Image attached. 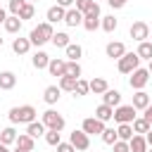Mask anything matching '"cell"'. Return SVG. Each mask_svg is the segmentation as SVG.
<instances>
[{"mask_svg":"<svg viewBox=\"0 0 152 152\" xmlns=\"http://www.w3.org/2000/svg\"><path fill=\"white\" fill-rule=\"evenodd\" d=\"M116 62H119L116 66H119L121 74H131L133 69L140 66V57H138V52H124V57H119Z\"/></svg>","mask_w":152,"mask_h":152,"instance_id":"obj_5","label":"cell"},{"mask_svg":"<svg viewBox=\"0 0 152 152\" xmlns=\"http://www.w3.org/2000/svg\"><path fill=\"white\" fill-rule=\"evenodd\" d=\"M95 5H97L95 0H76V2H74V7H76V10L81 12V14H86V12H90V10L95 7Z\"/></svg>","mask_w":152,"mask_h":152,"instance_id":"obj_39","label":"cell"},{"mask_svg":"<svg viewBox=\"0 0 152 152\" xmlns=\"http://www.w3.org/2000/svg\"><path fill=\"white\" fill-rule=\"evenodd\" d=\"M66 74H69V76H74V78H81L83 69H81V64H78V62H74V59H66Z\"/></svg>","mask_w":152,"mask_h":152,"instance_id":"obj_38","label":"cell"},{"mask_svg":"<svg viewBox=\"0 0 152 152\" xmlns=\"http://www.w3.org/2000/svg\"><path fill=\"white\" fill-rule=\"evenodd\" d=\"M48 62H50V57H48V52H43V50H38V52L31 57V64H33L36 69H48Z\"/></svg>","mask_w":152,"mask_h":152,"instance_id":"obj_27","label":"cell"},{"mask_svg":"<svg viewBox=\"0 0 152 152\" xmlns=\"http://www.w3.org/2000/svg\"><path fill=\"white\" fill-rule=\"evenodd\" d=\"M131 126H133V133H140V135H145V133L150 131V121H147L145 116H135V119L131 121Z\"/></svg>","mask_w":152,"mask_h":152,"instance_id":"obj_24","label":"cell"},{"mask_svg":"<svg viewBox=\"0 0 152 152\" xmlns=\"http://www.w3.org/2000/svg\"><path fill=\"white\" fill-rule=\"evenodd\" d=\"M59 90H66V93H74V88H76V78L74 76H69V74H64V76H59Z\"/></svg>","mask_w":152,"mask_h":152,"instance_id":"obj_31","label":"cell"},{"mask_svg":"<svg viewBox=\"0 0 152 152\" xmlns=\"http://www.w3.org/2000/svg\"><path fill=\"white\" fill-rule=\"evenodd\" d=\"M24 5H26V0H10L7 2V10H10V14H17L19 17V12H21Z\"/></svg>","mask_w":152,"mask_h":152,"instance_id":"obj_41","label":"cell"},{"mask_svg":"<svg viewBox=\"0 0 152 152\" xmlns=\"http://www.w3.org/2000/svg\"><path fill=\"white\" fill-rule=\"evenodd\" d=\"M12 152H28V150H21V147H14Z\"/></svg>","mask_w":152,"mask_h":152,"instance_id":"obj_51","label":"cell"},{"mask_svg":"<svg viewBox=\"0 0 152 152\" xmlns=\"http://www.w3.org/2000/svg\"><path fill=\"white\" fill-rule=\"evenodd\" d=\"M116 26H119V21L114 19V14H107V17H100V28H102V31H107V33H112V31H116Z\"/></svg>","mask_w":152,"mask_h":152,"instance_id":"obj_26","label":"cell"},{"mask_svg":"<svg viewBox=\"0 0 152 152\" xmlns=\"http://www.w3.org/2000/svg\"><path fill=\"white\" fill-rule=\"evenodd\" d=\"M74 2H76V0H57V5H59V7H64V10L74 7Z\"/></svg>","mask_w":152,"mask_h":152,"instance_id":"obj_46","label":"cell"},{"mask_svg":"<svg viewBox=\"0 0 152 152\" xmlns=\"http://www.w3.org/2000/svg\"><path fill=\"white\" fill-rule=\"evenodd\" d=\"M36 116H38V112H36L33 104H21V107L10 109V121L12 124H31V121H36Z\"/></svg>","mask_w":152,"mask_h":152,"instance_id":"obj_2","label":"cell"},{"mask_svg":"<svg viewBox=\"0 0 152 152\" xmlns=\"http://www.w3.org/2000/svg\"><path fill=\"white\" fill-rule=\"evenodd\" d=\"M150 102H152V100H150V95H147L145 90H135V95H133V102H131V104H133L135 109H140V112H142Z\"/></svg>","mask_w":152,"mask_h":152,"instance_id":"obj_21","label":"cell"},{"mask_svg":"<svg viewBox=\"0 0 152 152\" xmlns=\"http://www.w3.org/2000/svg\"><path fill=\"white\" fill-rule=\"evenodd\" d=\"M112 147V152H131V147H128V140H116L114 145H109Z\"/></svg>","mask_w":152,"mask_h":152,"instance_id":"obj_42","label":"cell"},{"mask_svg":"<svg viewBox=\"0 0 152 152\" xmlns=\"http://www.w3.org/2000/svg\"><path fill=\"white\" fill-rule=\"evenodd\" d=\"M0 152H12V150H10L7 145H2V142H0Z\"/></svg>","mask_w":152,"mask_h":152,"instance_id":"obj_50","label":"cell"},{"mask_svg":"<svg viewBox=\"0 0 152 152\" xmlns=\"http://www.w3.org/2000/svg\"><path fill=\"white\" fill-rule=\"evenodd\" d=\"M104 52H107V57H109V59H119V57H124V52H126V45H124L121 40H112V43H107Z\"/></svg>","mask_w":152,"mask_h":152,"instance_id":"obj_11","label":"cell"},{"mask_svg":"<svg viewBox=\"0 0 152 152\" xmlns=\"http://www.w3.org/2000/svg\"><path fill=\"white\" fill-rule=\"evenodd\" d=\"M102 102L109 104V107H116V104H121V93L114 90V88H107V90L102 93Z\"/></svg>","mask_w":152,"mask_h":152,"instance_id":"obj_18","label":"cell"},{"mask_svg":"<svg viewBox=\"0 0 152 152\" xmlns=\"http://www.w3.org/2000/svg\"><path fill=\"white\" fill-rule=\"evenodd\" d=\"M26 2H36V0H26Z\"/></svg>","mask_w":152,"mask_h":152,"instance_id":"obj_52","label":"cell"},{"mask_svg":"<svg viewBox=\"0 0 152 152\" xmlns=\"http://www.w3.org/2000/svg\"><path fill=\"white\" fill-rule=\"evenodd\" d=\"M14 140H17V131H14L12 126H7V128L0 131V142H2V145L10 147V145H14Z\"/></svg>","mask_w":152,"mask_h":152,"instance_id":"obj_28","label":"cell"},{"mask_svg":"<svg viewBox=\"0 0 152 152\" xmlns=\"http://www.w3.org/2000/svg\"><path fill=\"white\" fill-rule=\"evenodd\" d=\"M52 33H55L52 24H50V21H43V24H38V26H33V28H31V33H28V40H31V45L40 48V45L50 43Z\"/></svg>","mask_w":152,"mask_h":152,"instance_id":"obj_1","label":"cell"},{"mask_svg":"<svg viewBox=\"0 0 152 152\" xmlns=\"http://www.w3.org/2000/svg\"><path fill=\"white\" fill-rule=\"evenodd\" d=\"M69 142H71L78 152H83V150H88V147H90V135H88V133H83V131H71Z\"/></svg>","mask_w":152,"mask_h":152,"instance_id":"obj_10","label":"cell"},{"mask_svg":"<svg viewBox=\"0 0 152 152\" xmlns=\"http://www.w3.org/2000/svg\"><path fill=\"white\" fill-rule=\"evenodd\" d=\"M116 135H119V140H131L133 138V126L131 124H119L116 126Z\"/></svg>","mask_w":152,"mask_h":152,"instance_id":"obj_35","label":"cell"},{"mask_svg":"<svg viewBox=\"0 0 152 152\" xmlns=\"http://www.w3.org/2000/svg\"><path fill=\"white\" fill-rule=\"evenodd\" d=\"M45 126H43V121H31V124H26V133L31 135V138H40V135H45Z\"/></svg>","mask_w":152,"mask_h":152,"instance_id":"obj_25","label":"cell"},{"mask_svg":"<svg viewBox=\"0 0 152 152\" xmlns=\"http://www.w3.org/2000/svg\"><path fill=\"white\" fill-rule=\"evenodd\" d=\"M64 52H66V57H69V59L78 62V59H81V55H83V48H81L78 43H69V45L64 48Z\"/></svg>","mask_w":152,"mask_h":152,"instance_id":"obj_30","label":"cell"},{"mask_svg":"<svg viewBox=\"0 0 152 152\" xmlns=\"http://www.w3.org/2000/svg\"><path fill=\"white\" fill-rule=\"evenodd\" d=\"M142 116H145V119L150 121V126H152V102H150V104H147V107L142 109Z\"/></svg>","mask_w":152,"mask_h":152,"instance_id":"obj_45","label":"cell"},{"mask_svg":"<svg viewBox=\"0 0 152 152\" xmlns=\"http://www.w3.org/2000/svg\"><path fill=\"white\" fill-rule=\"evenodd\" d=\"M17 86V74L14 71H0V90H12Z\"/></svg>","mask_w":152,"mask_h":152,"instance_id":"obj_15","label":"cell"},{"mask_svg":"<svg viewBox=\"0 0 152 152\" xmlns=\"http://www.w3.org/2000/svg\"><path fill=\"white\" fill-rule=\"evenodd\" d=\"M57 152H76V147L71 142H59L57 145Z\"/></svg>","mask_w":152,"mask_h":152,"instance_id":"obj_43","label":"cell"},{"mask_svg":"<svg viewBox=\"0 0 152 152\" xmlns=\"http://www.w3.org/2000/svg\"><path fill=\"white\" fill-rule=\"evenodd\" d=\"M88 93H90V86H88V81H86V78H76L74 97H83V95H88Z\"/></svg>","mask_w":152,"mask_h":152,"instance_id":"obj_34","label":"cell"},{"mask_svg":"<svg viewBox=\"0 0 152 152\" xmlns=\"http://www.w3.org/2000/svg\"><path fill=\"white\" fill-rule=\"evenodd\" d=\"M81 26H83L86 31H95V28H100V5H95L90 12H86V14H83Z\"/></svg>","mask_w":152,"mask_h":152,"instance_id":"obj_7","label":"cell"},{"mask_svg":"<svg viewBox=\"0 0 152 152\" xmlns=\"http://www.w3.org/2000/svg\"><path fill=\"white\" fill-rule=\"evenodd\" d=\"M0 48H2V38H0Z\"/></svg>","mask_w":152,"mask_h":152,"instance_id":"obj_54","label":"cell"},{"mask_svg":"<svg viewBox=\"0 0 152 152\" xmlns=\"http://www.w3.org/2000/svg\"><path fill=\"white\" fill-rule=\"evenodd\" d=\"M50 43H52L55 48H66L71 40H69V33H64V31H57V33H52Z\"/></svg>","mask_w":152,"mask_h":152,"instance_id":"obj_29","label":"cell"},{"mask_svg":"<svg viewBox=\"0 0 152 152\" xmlns=\"http://www.w3.org/2000/svg\"><path fill=\"white\" fill-rule=\"evenodd\" d=\"M126 2H128V0H107V5H109V7H114V10H121Z\"/></svg>","mask_w":152,"mask_h":152,"instance_id":"obj_44","label":"cell"},{"mask_svg":"<svg viewBox=\"0 0 152 152\" xmlns=\"http://www.w3.org/2000/svg\"><path fill=\"white\" fill-rule=\"evenodd\" d=\"M64 7H59V5H52V7H48V12H45V19L50 21V24H57V21H62L64 19Z\"/></svg>","mask_w":152,"mask_h":152,"instance_id":"obj_17","label":"cell"},{"mask_svg":"<svg viewBox=\"0 0 152 152\" xmlns=\"http://www.w3.org/2000/svg\"><path fill=\"white\" fill-rule=\"evenodd\" d=\"M135 52H138L140 59H152V43H150V40H140Z\"/></svg>","mask_w":152,"mask_h":152,"instance_id":"obj_33","label":"cell"},{"mask_svg":"<svg viewBox=\"0 0 152 152\" xmlns=\"http://www.w3.org/2000/svg\"><path fill=\"white\" fill-rule=\"evenodd\" d=\"M147 152H152V147H147Z\"/></svg>","mask_w":152,"mask_h":152,"instance_id":"obj_53","label":"cell"},{"mask_svg":"<svg viewBox=\"0 0 152 152\" xmlns=\"http://www.w3.org/2000/svg\"><path fill=\"white\" fill-rule=\"evenodd\" d=\"M62 21H64L66 26H71V28H74V26H81V21H83V14H81L76 7H69V10L64 12V19H62Z\"/></svg>","mask_w":152,"mask_h":152,"instance_id":"obj_13","label":"cell"},{"mask_svg":"<svg viewBox=\"0 0 152 152\" xmlns=\"http://www.w3.org/2000/svg\"><path fill=\"white\" fill-rule=\"evenodd\" d=\"M48 71H50V76H64L66 74V59H59V57H55V59H50L48 62Z\"/></svg>","mask_w":152,"mask_h":152,"instance_id":"obj_12","label":"cell"},{"mask_svg":"<svg viewBox=\"0 0 152 152\" xmlns=\"http://www.w3.org/2000/svg\"><path fill=\"white\" fill-rule=\"evenodd\" d=\"M135 112H138V109H135L133 104H116V107H114V116H112V119H114L116 124H131V121L138 116Z\"/></svg>","mask_w":152,"mask_h":152,"instance_id":"obj_3","label":"cell"},{"mask_svg":"<svg viewBox=\"0 0 152 152\" xmlns=\"http://www.w3.org/2000/svg\"><path fill=\"white\" fill-rule=\"evenodd\" d=\"M12 50H14L17 55H26V52L31 50V40H28V38H14V40H12Z\"/></svg>","mask_w":152,"mask_h":152,"instance_id":"obj_22","label":"cell"},{"mask_svg":"<svg viewBox=\"0 0 152 152\" xmlns=\"http://www.w3.org/2000/svg\"><path fill=\"white\" fill-rule=\"evenodd\" d=\"M88 86H90V93H95V95H102V93L109 88V86H107V81H104V78H100V76H97V78H93V81H88Z\"/></svg>","mask_w":152,"mask_h":152,"instance_id":"obj_32","label":"cell"},{"mask_svg":"<svg viewBox=\"0 0 152 152\" xmlns=\"http://www.w3.org/2000/svg\"><path fill=\"white\" fill-rule=\"evenodd\" d=\"M45 142L52 145V147H57V145L62 142V131H52V128H48V131H45Z\"/></svg>","mask_w":152,"mask_h":152,"instance_id":"obj_36","label":"cell"},{"mask_svg":"<svg viewBox=\"0 0 152 152\" xmlns=\"http://www.w3.org/2000/svg\"><path fill=\"white\" fill-rule=\"evenodd\" d=\"M81 131L88 133V135H100V133L104 131V121H100V119H95V116H88V119H83Z\"/></svg>","mask_w":152,"mask_h":152,"instance_id":"obj_9","label":"cell"},{"mask_svg":"<svg viewBox=\"0 0 152 152\" xmlns=\"http://www.w3.org/2000/svg\"><path fill=\"white\" fill-rule=\"evenodd\" d=\"M33 14H36L33 2H26V5L21 7V12H19V19H21V21H24V19H33Z\"/></svg>","mask_w":152,"mask_h":152,"instance_id":"obj_40","label":"cell"},{"mask_svg":"<svg viewBox=\"0 0 152 152\" xmlns=\"http://www.w3.org/2000/svg\"><path fill=\"white\" fill-rule=\"evenodd\" d=\"M147 81H150V71H147V69H142V66H138V69H133V71H131L128 86H131L133 90H142V88L147 86Z\"/></svg>","mask_w":152,"mask_h":152,"instance_id":"obj_6","label":"cell"},{"mask_svg":"<svg viewBox=\"0 0 152 152\" xmlns=\"http://www.w3.org/2000/svg\"><path fill=\"white\" fill-rule=\"evenodd\" d=\"M128 33H131V38L133 40H147L150 38V26L145 24V21H133L131 24V28H128Z\"/></svg>","mask_w":152,"mask_h":152,"instance_id":"obj_8","label":"cell"},{"mask_svg":"<svg viewBox=\"0 0 152 152\" xmlns=\"http://www.w3.org/2000/svg\"><path fill=\"white\" fill-rule=\"evenodd\" d=\"M40 121H43V126H45V128H52V131H62V128L66 126L64 116H62V114H57L55 109H48V112H43Z\"/></svg>","mask_w":152,"mask_h":152,"instance_id":"obj_4","label":"cell"},{"mask_svg":"<svg viewBox=\"0 0 152 152\" xmlns=\"http://www.w3.org/2000/svg\"><path fill=\"white\" fill-rule=\"evenodd\" d=\"M114 116V107H109V104H97V109H95V119H100V121H109Z\"/></svg>","mask_w":152,"mask_h":152,"instance_id":"obj_23","label":"cell"},{"mask_svg":"<svg viewBox=\"0 0 152 152\" xmlns=\"http://www.w3.org/2000/svg\"><path fill=\"white\" fill-rule=\"evenodd\" d=\"M100 138H102V142H104V145H114V142L119 140V135H116V128H104V131L100 133Z\"/></svg>","mask_w":152,"mask_h":152,"instance_id":"obj_37","label":"cell"},{"mask_svg":"<svg viewBox=\"0 0 152 152\" xmlns=\"http://www.w3.org/2000/svg\"><path fill=\"white\" fill-rule=\"evenodd\" d=\"M14 147H21V150H28V152H33V147H36V138H31L28 133H17Z\"/></svg>","mask_w":152,"mask_h":152,"instance_id":"obj_14","label":"cell"},{"mask_svg":"<svg viewBox=\"0 0 152 152\" xmlns=\"http://www.w3.org/2000/svg\"><path fill=\"white\" fill-rule=\"evenodd\" d=\"M59 97H62V90H59V86H48V88L43 90V100H45L48 104H55Z\"/></svg>","mask_w":152,"mask_h":152,"instance_id":"obj_20","label":"cell"},{"mask_svg":"<svg viewBox=\"0 0 152 152\" xmlns=\"http://www.w3.org/2000/svg\"><path fill=\"white\" fill-rule=\"evenodd\" d=\"M128 147H131V152H147V140H145V135L133 133V138L128 140Z\"/></svg>","mask_w":152,"mask_h":152,"instance_id":"obj_16","label":"cell"},{"mask_svg":"<svg viewBox=\"0 0 152 152\" xmlns=\"http://www.w3.org/2000/svg\"><path fill=\"white\" fill-rule=\"evenodd\" d=\"M2 26H5L7 33H19V31H21V19H19L17 14H10V17L2 21Z\"/></svg>","mask_w":152,"mask_h":152,"instance_id":"obj_19","label":"cell"},{"mask_svg":"<svg viewBox=\"0 0 152 152\" xmlns=\"http://www.w3.org/2000/svg\"><path fill=\"white\" fill-rule=\"evenodd\" d=\"M145 140H147V147H152V126H150V131L145 133Z\"/></svg>","mask_w":152,"mask_h":152,"instance_id":"obj_47","label":"cell"},{"mask_svg":"<svg viewBox=\"0 0 152 152\" xmlns=\"http://www.w3.org/2000/svg\"><path fill=\"white\" fill-rule=\"evenodd\" d=\"M5 19H7V12H5V10H2V7H0V24H2V21H5Z\"/></svg>","mask_w":152,"mask_h":152,"instance_id":"obj_48","label":"cell"},{"mask_svg":"<svg viewBox=\"0 0 152 152\" xmlns=\"http://www.w3.org/2000/svg\"><path fill=\"white\" fill-rule=\"evenodd\" d=\"M147 71H150V76H152V59H147V66H145Z\"/></svg>","mask_w":152,"mask_h":152,"instance_id":"obj_49","label":"cell"}]
</instances>
